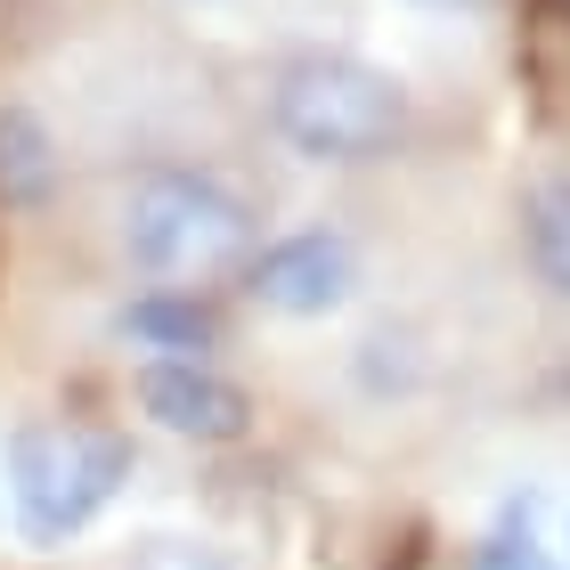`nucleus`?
Masks as SVG:
<instances>
[{"mask_svg": "<svg viewBox=\"0 0 570 570\" xmlns=\"http://www.w3.org/2000/svg\"><path fill=\"white\" fill-rule=\"evenodd\" d=\"M107 262L139 285H237L245 253L262 245V196L204 155H139L98 188Z\"/></svg>", "mask_w": 570, "mask_h": 570, "instance_id": "nucleus-1", "label": "nucleus"}, {"mask_svg": "<svg viewBox=\"0 0 570 570\" xmlns=\"http://www.w3.org/2000/svg\"><path fill=\"white\" fill-rule=\"evenodd\" d=\"M262 131L309 171H375L416 139V90L358 49H285L262 73Z\"/></svg>", "mask_w": 570, "mask_h": 570, "instance_id": "nucleus-2", "label": "nucleus"}, {"mask_svg": "<svg viewBox=\"0 0 570 570\" xmlns=\"http://www.w3.org/2000/svg\"><path fill=\"white\" fill-rule=\"evenodd\" d=\"M139 473V440L90 416H24L0 440V481H9V522L33 554L73 547Z\"/></svg>", "mask_w": 570, "mask_h": 570, "instance_id": "nucleus-3", "label": "nucleus"}, {"mask_svg": "<svg viewBox=\"0 0 570 570\" xmlns=\"http://www.w3.org/2000/svg\"><path fill=\"white\" fill-rule=\"evenodd\" d=\"M358 285H367V262H358L351 228H334V220L277 228V237H262L245 253V269H237L245 309L285 318V326H318V318H334V309H351Z\"/></svg>", "mask_w": 570, "mask_h": 570, "instance_id": "nucleus-4", "label": "nucleus"}, {"mask_svg": "<svg viewBox=\"0 0 570 570\" xmlns=\"http://www.w3.org/2000/svg\"><path fill=\"white\" fill-rule=\"evenodd\" d=\"M131 407H139V424H155L164 440H188V449H237L262 424V400L220 358H139Z\"/></svg>", "mask_w": 570, "mask_h": 570, "instance_id": "nucleus-5", "label": "nucleus"}, {"mask_svg": "<svg viewBox=\"0 0 570 570\" xmlns=\"http://www.w3.org/2000/svg\"><path fill=\"white\" fill-rule=\"evenodd\" d=\"M107 334L139 358H220L228 351V309L204 285H139L115 302Z\"/></svg>", "mask_w": 570, "mask_h": 570, "instance_id": "nucleus-6", "label": "nucleus"}, {"mask_svg": "<svg viewBox=\"0 0 570 570\" xmlns=\"http://www.w3.org/2000/svg\"><path fill=\"white\" fill-rule=\"evenodd\" d=\"M66 196V139L33 98H0V213L41 220Z\"/></svg>", "mask_w": 570, "mask_h": 570, "instance_id": "nucleus-7", "label": "nucleus"}, {"mask_svg": "<svg viewBox=\"0 0 570 570\" xmlns=\"http://www.w3.org/2000/svg\"><path fill=\"white\" fill-rule=\"evenodd\" d=\"M522 262L547 302H570V171H538L522 188Z\"/></svg>", "mask_w": 570, "mask_h": 570, "instance_id": "nucleus-8", "label": "nucleus"}, {"mask_svg": "<svg viewBox=\"0 0 570 570\" xmlns=\"http://www.w3.org/2000/svg\"><path fill=\"white\" fill-rule=\"evenodd\" d=\"M473 570H554V554L538 547V530H530V498L505 505V522L473 547Z\"/></svg>", "mask_w": 570, "mask_h": 570, "instance_id": "nucleus-9", "label": "nucleus"}, {"mask_svg": "<svg viewBox=\"0 0 570 570\" xmlns=\"http://www.w3.org/2000/svg\"><path fill=\"white\" fill-rule=\"evenodd\" d=\"M122 570H237V554H220L213 538H139Z\"/></svg>", "mask_w": 570, "mask_h": 570, "instance_id": "nucleus-10", "label": "nucleus"}, {"mask_svg": "<svg viewBox=\"0 0 570 570\" xmlns=\"http://www.w3.org/2000/svg\"><path fill=\"white\" fill-rule=\"evenodd\" d=\"M407 9H432V17H481V9H498V0H407Z\"/></svg>", "mask_w": 570, "mask_h": 570, "instance_id": "nucleus-11", "label": "nucleus"}]
</instances>
